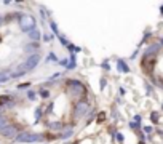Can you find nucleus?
<instances>
[{
  "instance_id": "16",
  "label": "nucleus",
  "mask_w": 163,
  "mask_h": 144,
  "mask_svg": "<svg viewBox=\"0 0 163 144\" xmlns=\"http://www.w3.org/2000/svg\"><path fill=\"white\" fill-rule=\"evenodd\" d=\"M70 63H72V64H69V69L75 67V58H74V56H72V59H70Z\"/></svg>"
},
{
  "instance_id": "6",
  "label": "nucleus",
  "mask_w": 163,
  "mask_h": 144,
  "mask_svg": "<svg viewBox=\"0 0 163 144\" xmlns=\"http://www.w3.org/2000/svg\"><path fill=\"white\" fill-rule=\"evenodd\" d=\"M142 67H144L146 72H152L155 67V56H150V54H146L144 59H142Z\"/></svg>"
},
{
  "instance_id": "10",
  "label": "nucleus",
  "mask_w": 163,
  "mask_h": 144,
  "mask_svg": "<svg viewBox=\"0 0 163 144\" xmlns=\"http://www.w3.org/2000/svg\"><path fill=\"white\" fill-rule=\"evenodd\" d=\"M30 38H32V40H38V38H40V32H38L37 29L30 30Z\"/></svg>"
},
{
  "instance_id": "7",
  "label": "nucleus",
  "mask_w": 163,
  "mask_h": 144,
  "mask_svg": "<svg viewBox=\"0 0 163 144\" xmlns=\"http://www.w3.org/2000/svg\"><path fill=\"white\" fill-rule=\"evenodd\" d=\"M0 133H2L3 136H7V138H16V136H18L16 127H14V125H10V123H8V125H7L5 128H3Z\"/></svg>"
},
{
  "instance_id": "1",
  "label": "nucleus",
  "mask_w": 163,
  "mask_h": 144,
  "mask_svg": "<svg viewBox=\"0 0 163 144\" xmlns=\"http://www.w3.org/2000/svg\"><path fill=\"white\" fill-rule=\"evenodd\" d=\"M66 93H67V96H69L70 99H74V101H82V99H85V96H86V88H85V85L82 83V82H78V80H69L66 83Z\"/></svg>"
},
{
  "instance_id": "19",
  "label": "nucleus",
  "mask_w": 163,
  "mask_h": 144,
  "mask_svg": "<svg viewBox=\"0 0 163 144\" xmlns=\"http://www.w3.org/2000/svg\"><path fill=\"white\" fill-rule=\"evenodd\" d=\"M162 13H163V7H162Z\"/></svg>"
},
{
  "instance_id": "5",
  "label": "nucleus",
  "mask_w": 163,
  "mask_h": 144,
  "mask_svg": "<svg viewBox=\"0 0 163 144\" xmlns=\"http://www.w3.org/2000/svg\"><path fill=\"white\" fill-rule=\"evenodd\" d=\"M42 136L40 135H34L29 133V131H22V133H18L16 141L18 143H34V141H40Z\"/></svg>"
},
{
  "instance_id": "8",
  "label": "nucleus",
  "mask_w": 163,
  "mask_h": 144,
  "mask_svg": "<svg viewBox=\"0 0 163 144\" xmlns=\"http://www.w3.org/2000/svg\"><path fill=\"white\" fill-rule=\"evenodd\" d=\"M50 130H53V131H61L62 130V123L61 122H53L50 125Z\"/></svg>"
},
{
  "instance_id": "15",
  "label": "nucleus",
  "mask_w": 163,
  "mask_h": 144,
  "mask_svg": "<svg viewBox=\"0 0 163 144\" xmlns=\"http://www.w3.org/2000/svg\"><path fill=\"white\" fill-rule=\"evenodd\" d=\"M5 80H8V75H5V74H0V83H2V82H5Z\"/></svg>"
},
{
  "instance_id": "11",
  "label": "nucleus",
  "mask_w": 163,
  "mask_h": 144,
  "mask_svg": "<svg viewBox=\"0 0 163 144\" xmlns=\"http://www.w3.org/2000/svg\"><path fill=\"white\" fill-rule=\"evenodd\" d=\"M37 48H38V45H37V43H32V45H27V46H26V51L30 53V51H35Z\"/></svg>"
},
{
  "instance_id": "3",
  "label": "nucleus",
  "mask_w": 163,
  "mask_h": 144,
  "mask_svg": "<svg viewBox=\"0 0 163 144\" xmlns=\"http://www.w3.org/2000/svg\"><path fill=\"white\" fill-rule=\"evenodd\" d=\"M90 111V103H88V99H82V101H78V103H75V106H74V117L75 119H82L83 115H86V112Z\"/></svg>"
},
{
  "instance_id": "13",
  "label": "nucleus",
  "mask_w": 163,
  "mask_h": 144,
  "mask_svg": "<svg viewBox=\"0 0 163 144\" xmlns=\"http://www.w3.org/2000/svg\"><path fill=\"white\" fill-rule=\"evenodd\" d=\"M118 67H120V71H125V72H128V66H126V64H123L122 61H120V63H118Z\"/></svg>"
},
{
  "instance_id": "18",
  "label": "nucleus",
  "mask_w": 163,
  "mask_h": 144,
  "mask_svg": "<svg viewBox=\"0 0 163 144\" xmlns=\"http://www.w3.org/2000/svg\"><path fill=\"white\" fill-rule=\"evenodd\" d=\"M2 22H3V18H0V24H2Z\"/></svg>"
},
{
  "instance_id": "9",
  "label": "nucleus",
  "mask_w": 163,
  "mask_h": 144,
  "mask_svg": "<svg viewBox=\"0 0 163 144\" xmlns=\"http://www.w3.org/2000/svg\"><path fill=\"white\" fill-rule=\"evenodd\" d=\"M7 125H8V122H7V119L3 117L2 114H0V131H2V130H3V128H5Z\"/></svg>"
},
{
  "instance_id": "12",
  "label": "nucleus",
  "mask_w": 163,
  "mask_h": 144,
  "mask_svg": "<svg viewBox=\"0 0 163 144\" xmlns=\"http://www.w3.org/2000/svg\"><path fill=\"white\" fill-rule=\"evenodd\" d=\"M8 101H10L8 96H0V106H2V104H7Z\"/></svg>"
},
{
  "instance_id": "17",
  "label": "nucleus",
  "mask_w": 163,
  "mask_h": 144,
  "mask_svg": "<svg viewBox=\"0 0 163 144\" xmlns=\"http://www.w3.org/2000/svg\"><path fill=\"white\" fill-rule=\"evenodd\" d=\"M40 95L43 96V98H48V96H50V93H48V91H46V90H43V91L40 93Z\"/></svg>"
},
{
  "instance_id": "2",
  "label": "nucleus",
  "mask_w": 163,
  "mask_h": 144,
  "mask_svg": "<svg viewBox=\"0 0 163 144\" xmlns=\"http://www.w3.org/2000/svg\"><path fill=\"white\" fill-rule=\"evenodd\" d=\"M38 61H40V56H38V54H32V56L26 61V63H22V64L18 66V69L13 72V75H11V77H19V75H22V74L32 71L35 66L38 64Z\"/></svg>"
},
{
  "instance_id": "4",
  "label": "nucleus",
  "mask_w": 163,
  "mask_h": 144,
  "mask_svg": "<svg viewBox=\"0 0 163 144\" xmlns=\"http://www.w3.org/2000/svg\"><path fill=\"white\" fill-rule=\"evenodd\" d=\"M19 27H21L24 32H30V30H34V27H35L34 16H30V14H22V16L19 18Z\"/></svg>"
},
{
  "instance_id": "14",
  "label": "nucleus",
  "mask_w": 163,
  "mask_h": 144,
  "mask_svg": "<svg viewBox=\"0 0 163 144\" xmlns=\"http://www.w3.org/2000/svg\"><path fill=\"white\" fill-rule=\"evenodd\" d=\"M70 133H72V128H67L64 133H62V138H67V136H69Z\"/></svg>"
}]
</instances>
